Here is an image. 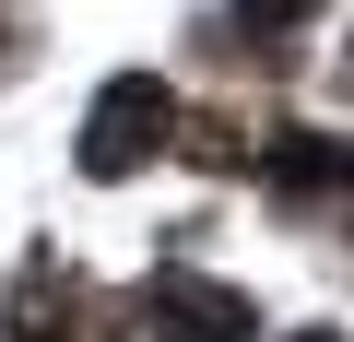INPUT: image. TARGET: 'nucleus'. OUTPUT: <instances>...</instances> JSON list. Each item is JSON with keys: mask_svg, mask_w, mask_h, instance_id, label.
<instances>
[{"mask_svg": "<svg viewBox=\"0 0 354 342\" xmlns=\"http://www.w3.org/2000/svg\"><path fill=\"white\" fill-rule=\"evenodd\" d=\"M165 130H177V95L153 71H118L95 95V118H83V178H130L142 153H165Z\"/></svg>", "mask_w": 354, "mask_h": 342, "instance_id": "obj_1", "label": "nucleus"}, {"mask_svg": "<svg viewBox=\"0 0 354 342\" xmlns=\"http://www.w3.org/2000/svg\"><path fill=\"white\" fill-rule=\"evenodd\" d=\"M142 330H153V342H260V295H236V283H213V272H153Z\"/></svg>", "mask_w": 354, "mask_h": 342, "instance_id": "obj_2", "label": "nucleus"}, {"mask_svg": "<svg viewBox=\"0 0 354 342\" xmlns=\"http://www.w3.org/2000/svg\"><path fill=\"white\" fill-rule=\"evenodd\" d=\"M95 330H106L95 283H83L59 248H36V260L12 272V342H95Z\"/></svg>", "mask_w": 354, "mask_h": 342, "instance_id": "obj_3", "label": "nucleus"}, {"mask_svg": "<svg viewBox=\"0 0 354 342\" xmlns=\"http://www.w3.org/2000/svg\"><path fill=\"white\" fill-rule=\"evenodd\" d=\"M272 189L295 213H354V142L330 130H272Z\"/></svg>", "mask_w": 354, "mask_h": 342, "instance_id": "obj_4", "label": "nucleus"}, {"mask_svg": "<svg viewBox=\"0 0 354 342\" xmlns=\"http://www.w3.org/2000/svg\"><path fill=\"white\" fill-rule=\"evenodd\" d=\"M307 12H330V0H248V24H260V36H295Z\"/></svg>", "mask_w": 354, "mask_h": 342, "instance_id": "obj_5", "label": "nucleus"}, {"mask_svg": "<svg viewBox=\"0 0 354 342\" xmlns=\"http://www.w3.org/2000/svg\"><path fill=\"white\" fill-rule=\"evenodd\" d=\"M12 59H24V36H12V12H0V83H12Z\"/></svg>", "mask_w": 354, "mask_h": 342, "instance_id": "obj_6", "label": "nucleus"}, {"mask_svg": "<svg viewBox=\"0 0 354 342\" xmlns=\"http://www.w3.org/2000/svg\"><path fill=\"white\" fill-rule=\"evenodd\" d=\"M283 342H342V330H283Z\"/></svg>", "mask_w": 354, "mask_h": 342, "instance_id": "obj_7", "label": "nucleus"}, {"mask_svg": "<svg viewBox=\"0 0 354 342\" xmlns=\"http://www.w3.org/2000/svg\"><path fill=\"white\" fill-rule=\"evenodd\" d=\"M342 95H354V48H342Z\"/></svg>", "mask_w": 354, "mask_h": 342, "instance_id": "obj_8", "label": "nucleus"}]
</instances>
